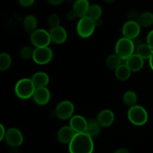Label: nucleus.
<instances>
[{
  "label": "nucleus",
  "instance_id": "nucleus-22",
  "mask_svg": "<svg viewBox=\"0 0 153 153\" xmlns=\"http://www.w3.org/2000/svg\"><path fill=\"white\" fill-rule=\"evenodd\" d=\"M101 127L97 119H91L88 121V128L86 132L92 137H97L100 133Z\"/></svg>",
  "mask_w": 153,
  "mask_h": 153
},
{
  "label": "nucleus",
  "instance_id": "nucleus-2",
  "mask_svg": "<svg viewBox=\"0 0 153 153\" xmlns=\"http://www.w3.org/2000/svg\"><path fill=\"white\" fill-rule=\"evenodd\" d=\"M36 87L31 79L24 78L16 83L14 93L18 98L21 100H28L33 97Z\"/></svg>",
  "mask_w": 153,
  "mask_h": 153
},
{
  "label": "nucleus",
  "instance_id": "nucleus-16",
  "mask_svg": "<svg viewBox=\"0 0 153 153\" xmlns=\"http://www.w3.org/2000/svg\"><path fill=\"white\" fill-rule=\"evenodd\" d=\"M140 55L137 53L133 54L126 61V64L128 66L131 72H138L143 68L144 65V61Z\"/></svg>",
  "mask_w": 153,
  "mask_h": 153
},
{
  "label": "nucleus",
  "instance_id": "nucleus-12",
  "mask_svg": "<svg viewBox=\"0 0 153 153\" xmlns=\"http://www.w3.org/2000/svg\"><path fill=\"white\" fill-rule=\"evenodd\" d=\"M51 40L56 44H62L67 39V32L65 28L61 25L52 27L49 30Z\"/></svg>",
  "mask_w": 153,
  "mask_h": 153
},
{
  "label": "nucleus",
  "instance_id": "nucleus-21",
  "mask_svg": "<svg viewBox=\"0 0 153 153\" xmlns=\"http://www.w3.org/2000/svg\"><path fill=\"white\" fill-rule=\"evenodd\" d=\"M136 53L143 59H149L153 52V49L147 43H140L136 46Z\"/></svg>",
  "mask_w": 153,
  "mask_h": 153
},
{
  "label": "nucleus",
  "instance_id": "nucleus-7",
  "mask_svg": "<svg viewBox=\"0 0 153 153\" xmlns=\"http://www.w3.org/2000/svg\"><path fill=\"white\" fill-rule=\"evenodd\" d=\"M75 107L72 102L69 100H63L57 105L55 108V116L61 120H67L73 116Z\"/></svg>",
  "mask_w": 153,
  "mask_h": 153
},
{
  "label": "nucleus",
  "instance_id": "nucleus-4",
  "mask_svg": "<svg viewBox=\"0 0 153 153\" xmlns=\"http://www.w3.org/2000/svg\"><path fill=\"white\" fill-rule=\"evenodd\" d=\"M127 117L130 123L137 126L145 125L148 120V113L146 110L138 105L129 107Z\"/></svg>",
  "mask_w": 153,
  "mask_h": 153
},
{
  "label": "nucleus",
  "instance_id": "nucleus-24",
  "mask_svg": "<svg viewBox=\"0 0 153 153\" xmlns=\"http://www.w3.org/2000/svg\"><path fill=\"white\" fill-rule=\"evenodd\" d=\"M122 61L120 57L118 56L116 53L113 54V55H111L108 57V58L106 59L105 64L107 66L108 68L111 69V70H116L117 67H119L122 64Z\"/></svg>",
  "mask_w": 153,
  "mask_h": 153
},
{
  "label": "nucleus",
  "instance_id": "nucleus-15",
  "mask_svg": "<svg viewBox=\"0 0 153 153\" xmlns=\"http://www.w3.org/2000/svg\"><path fill=\"white\" fill-rule=\"evenodd\" d=\"M114 118V114L112 111L109 110V109H105V110L101 111L98 114L97 120L102 127L106 128L113 124Z\"/></svg>",
  "mask_w": 153,
  "mask_h": 153
},
{
  "label": "nucleus",
  "instance_id": "nucleus-36",
  "mask_svg": "<svg viewBox=\"0 0 153 153\" xmlns=\"http://www.w3.org/2000/svg\"><path fill=\"white\" fill-rule=\"evenodd\" d=\"M114 153H129V152L126 148H119V149H117Z\"/></svg>",
  "mask_w": 153,
  "mask_h": 153
},
{
  "label": "nucleus",
  "instance_id": "nucleus-8",
  "mask_svg": "<svg viewBox=\"0 0 153 153\" xmlns=\"http://www.w3.org/2000/svg\"><path fill=\"white\" fill-rule=\"evenodd\" d=\"M53 58V52L49 46L36 47L33 52L32 59L39 65H45L52 61Z\"/></svg>",
  "mask_w": 153,
  "mask_h": 153
},
{
  "label": "nucleus",
  "instance_id": "nucleus-35",
  "mask_svg": "<svg viewBox=\"0 0 153 153\" xmlns=\"http://www.w3.org/2000/svg\"><path fill=\"white\" fill-rule=\"evenodd\" d=\"M0 131H1V134H0V140H3L4 139L6 134V130L4 128V126L2 124H0Z\"/></svg>",
  "mask_w": 153,
  "mask_h": 153
},
{
  "label": "nucleus",
  "instance_id": "nucleus-34",
  "mask_svg": "<svg viewBox=\"0 0 153 153\" xmlns=\"http://www.w3.org/2000/svg\"><path fill=\"white\" fill-rule=\"evenodd\" d=\"M65 0H47L48 3L52 6H58L62 4Z\"/></svg>",
  "mask_w": 153,
  "mask_h": 153
},
{
  "label": "nucleus",
  "instance_id": "nucleus-5",
  "mask_svg": "<svg viewBox=\"0 0 153 153\" xmlns=\"http://www.w3.org/2000/svg\"><path fill=\"white\" fill-rule=\"evenodd\" d=\"M95 22L89 16L81 17L76 25V32L82 38H88L94 34L95 31Z\"/></svg>",
  "mask_w": 153,
  "mask_h": 153
},
{
  "label": "nucleus",
  "instance_id": "nucleus-1",
  "mask_svg": "<svg viewBox=\"0 0 153 153\" xmlns=\"http://www.w3.org/2000/svg\"><path fill=\"white\" fill-rule=\"evenodd\" d=\"M94 149L93 137L87 132L76 133L69 143L70 153H93Z\"/></svg>",
  "mask_w": 153,
  "mask_h": 153
},
{
  "label": "nucleus",
  "instance_id": "nucleus-20",
  "mask_svg": "<svg viewBox=\"0 0 153 153\" xmlns=\"http://www.w3.org/2000/svg\"><path fill=\"white\" fill-rule=\"evenodd\" d=\"M131 71L126 64H121L115 70V76L120 81H126L131 76Z\"/></svg>",
  "mask_w": 153,
  "mask_h": 153
},
{
  "label": "nucleus",
  "instance_id": "nucleus-27",
  "mask_svg": "<svg viewBox=\"0 0 153 153\" xmlns=\"http://www.w3.org/2000/svg\"><path fill=\"white\" fill-rule=\"evenodd\" d=\"M102 14V8L101 6L97 4H91L90 6L88 16L92 18L94 20L99 19V18H101Z\"/></svg>",
  "mask_w": 153,
  "mask_h": 153
},
{
  "label": "nucleus",
  "instance_id": "nucleus-38",
  "mask_svg": "<svg viewBox=\"0 0 153 153\" xmlns=\"http://www.w3.org/2000/svg\"><path fill=\"white\" fill-rule=\"evenodd\" d=\"M149 66H150L151 69H152V70L153 71V52L152 55H151L150 58H149Z\"/></svg>",
  "mask_w": 153,
  "mask_h": 153
},
{
  "label": "nucleus",
  "instance_id": "nucleus-23",
  "mask_svg": "<svg viewBox=\"0 0 153 153\" xmlns=\"http://www.w3.org/2000/svg\"><path fill=\"white\" fill-rule=\"evenodd\" d=\"M137 22L142 27H149L153 25V13L150 11H145L140 13Z\"/></svg>",
  "mask_w": 153,
  "mask_h": 153
},
{
  "label": "nucleus",
  "instance_id": "nucleus-13",
  "mask_svg": "<svg viewBox=\"0 0 153 153\" xmlns=\"http://www.w3.org/2000/svg\"><path fill=\"white\" fill-rule=\"evenodd\" d=\"M88 121L82 115H74L70 119V126L76 133L86 132L88 128Z\"/></svg>",
  "mask_w": 153,
  "mask_h": 153
},
{
  "label": "nucleus",
  "instance_id": "nucleus-37",
  "mask_svg": "<svg viewBox=\"0 0 153 153\" xmlns=\"http://www.w3.org/2000/svg\"><path fill=\"white\" fill-rule=\"evenodd\" d=\"M94 22H95L96 27H99L100 26V25H102V19L101 18H99V19H95Z\"/></svg>",
  "mask_w": 153,
  "mask_h": 153
},
{
  "label": "nucleus",
  "instance_id": "nucleus-29",
  "mask_svg": "<svg viewBox=\"0 0 153 153\" xmlns=\"http://www.w3.org/2000/svg\"><path fill=\"white\" fill-rule=\"evenodd\" d=\"M48 24L50 25V27H55L60 25V22H61V19H60L59 16L55 13H52L50 16L48 17L47 19Z\"/></svg>",
  "mask_w": 153,
  "mask_h": 153
},
{
  "label": "nucleus",
  "instance_id": "nucleus-17",
  "mask_svg": "<svg viewBox=\"0 0 153 153\" xmlns=\"http://www.w3.org/2000/svg\"><path fill=\"white\" fill-rule=\"evenodd\" d=\"M90 6L89 0H76L73 3V10L76 12L78 17L81 18L88 16Z\"/></svg>",
  "mask_w": 153,
  "mask_h": 153
},
{
  "label": "nucleus",
  "instance_id": "nucleus-10",
  "mask_svg": "<svg viewBox=\"0 0 153 153\" xmlns=\"http://www.w3.org/2000/svg\"><path fill=\"white\" fill-rule=\"evenodd\" d=\"M140 27L141 26L137 22V21L128 20L123 25V36L131 40H134L140 34Z\"/></svg>",
  "mask_w": 153,
  "mask_h": 153
},
{
  "label": "nucleus",
  "instance_id": "nucleus-40",
  "mask_svg": "<svg viewBox=\"0 0 153 153\" xmlns=\"http://www.w3.org/2000/svg\"><path fill=\"white\" fill-rule=\"evenodd\" d=\"M75 1H76V0H65L64 1H67V2H68V3H70V2L74 3Z\"/></svg>",
  "mask_w": 153,
  "mask_h": 153
},
{
  "label": "nucleus",
  "instance_id": "nucleus-18",
  "mask_svg": "<svg viewBox=\"0 0 153 153\" xmlns=\"http://www.w3.org/2000/svg\"><path fill=\"white\" fill-rule=\"evenodd\" d=\"M31 80L34 82L36 88L46 87L49 83V76L44 72H37L31 76Z\"/></svg>",
  "mask_w": 153,
  "mask_h": 153
},
{
  "label": "nucleus",
  "instance_id": "nucleus-14",
  "mask_svg": "<svg viewBox=\"0 0 153 153\" xmlns=\"http://www.w3.org/2000/svg\"><path fill=\"white\" fill-rule=\"evenodd\" d=\"M76 134V131L69 126H63L59 129L57 134V138L58 140L61 143L64 144H69L73 137Z\"/></svg>",
  "mask_w": 153,
  "mask_h": 153
},
{
  "label": "nucleus",
  "instance_id": "nucleus-3",
  "mask_svg": "<svg viewBox=\"0 0 153 153\" xmlns=\"http://www.w3.org/2000/svg\"><path fill=\"white\" fill-rule=\"evenodd\" d=\"M135 44L133 40L123 37L117 40L115 45V53L123 61H126L135 50Z\"/></svg>",
  "mask_w": 153,
  "mask_h": 153
},
{
  "label": "nucleus",
  "instance_id": "nucleus-39",
  "mask_svg": "<svg viewBox=\"0 0 153 153\" xmlns=\"http://www.w3.org/2000/svg\"><path fill=\"white\" fill-rule=\"evenodd\" d=\"M103 1H104V2L107 3V4H111V3H113L115 0H103Z\"/></svg>",
  "mask_w": 153,
  "mask_h": 153
},
{
  "label": "nucleus",
  "instance_id": "nucleus-26",
  "mask_svg": "<svg viewBox=\"0 0 153 153\" xmlns=\"http://www.w3.org/2000/svg\"><path fill=\"white\" fill-rule=\"evenodd\" d=\"M11 65V58L7 52H1L0 54V70L1 72L6 71Z\"/></svg>",
  "mask_w": 153,
  "mask_h": 153
},
{
  "label": "nucleus",
  "instance_id": "nucleus-19",
  "mask_svg": "<svg viewBox=\"0 0 153 153\" xmlns=\"http://www.w3.org/2000/svg\"><path fill=\"white\" fill-rule=\"evenodd\" d=\"M23 27L28 33H32L37 29V19L34 15H28L23 19Z\"/></svg>",
  "mask_w": 153,
  "mask_h": 153
},
{
  "label": "nucleus",
  "instance_id": "nucleus-9",
  "mask_svg": "<svg viewBox=\"0 0 153 153\" xmlns=\"http://www.w3.org/2000/svg\"><path fill=\"white\" fill-rule=\"evenodd\" d=\"M4 140L10 147L16 148L20 146L23 142V135L18 128H10L6 131Z\"/></svg>",
  "mask_w": 153,
  "mask_h": 153
},
{
  "label": "nucleus",
  "instance_id": "nucleus-6",
  "mask_svg": "<svg viewBox=\"0 0 153 153\" xmlns=\"http://www.w3.org/2000/svg\"><path fill=\"white\" fill-rule=\"evenodd\" d=\"M30 40L35 47L48 46L52 42L49 31L43 28H37L35 31L31 33Z\"/></svg>",
  "mask_w": 153,
  "mask_h": 153
},
{
  "label": "nucleus",
  "instance_id": "nucleus-31",
  "mask_svg": "<svg viewBox=\"0 0 153 153\" xmlns=\"http://www.w3.org/2000/svg\"><path fill=\"white\" fill-rule=\"evenodd\" d=\"M35 0H18L19 4L22 7H31L34 4Z\"/></svg>",
  "mask_w": 153,
  "mask_h": 153
},
{
  "label": "nucleus",
  "instance_id": "nucleus-28",
  "mask_svg": "<svg viewBox=\"0 0 153 153\" xmlns=\"http://www.w3.org/2000/svg\"><path fill=\"white\" fill-rule=\"evenodd\" d=\"M34 50L29 46H23L19 50V57L23 60H29L32 58Z\"/></svg>",
  "mask_w": 153,
  "mask_h": 153
},
{
  "label": "nucleus",
  "instance_id": "nucleus-25",
  "mask_svg": "<svg viewBox=\"0 0 153 153\" xmlns=\"http://www.w3.org/2000/svg\"><path fill=\"white\" fill-rule=\"evenodd\" d=\"M123 101L124 104L126 105L127 106H134L137 105V96L134 91H128L123 94Z\"/></svg>",
  "mask_w": 153,
  "mask_h": 153
},
{
  "label": "nucleus",
  "instance_id": "nucleus-30",
  "mask_svg": "<svg viewBox=\"0 0 153 153\" xmlns=\"http://www.w3.org/2000/svg\"><path fill=\"white\" fill-rule=\"evenodd\" d=\"M139 13H137V11L134 9H131V10H128V13H127V16H128V20H134L137 21L139 17Z\"/></svg>",
  "mask_w": 153,
  "mask_h": 153
},
{
  "label": "nucleus",
  "instance_id": "nucleus-32",
  "mask_svg": "<svg viewBox=\"0 0 153 153\" xmlns=\"http://www.w3.org/2000/svg\"><path fill=\"white\" fill-rule=\"evenodd\" d=\"M146 43L153 49V30L149 31L146 37Z\"/></svg>",
  "mask_w": 153,
  "mask_h": 153
},
{
  "label": "nucleus",
  "instance_id": "nucleus-33",
  "mask_svg": "<svg viewBox=\"0 0 153 153\" xmlns=\"http://www.w3.org/2000/svg\"><path fill=\"white\" fill-rule=\"evenodd\" d=\"M76 17H78L77 14L76 13V12L74 11L73 10H70V11L67 12V18L68 20L70 21H73Z\"/></svg>",
  "mask_w": 153,
  "mask_h": 153
},
{
  "label": "nucleus",
  "instance_id": "nucleus-11",
  "mask_svg": "<svg viewBox=\"0 0 153 153\" xmlns=\"http://www.w3.org/2000/svg\"><path fill=\"white\" fill-rule=\"evenodd\" d=\"M33 100L38 105H45L49 102L51 98V94L49 90L46 87L36 88L33 94Z\"/></svg>",
  "mask_w": 153,
  "mask_h": 153
}]
</instances>
